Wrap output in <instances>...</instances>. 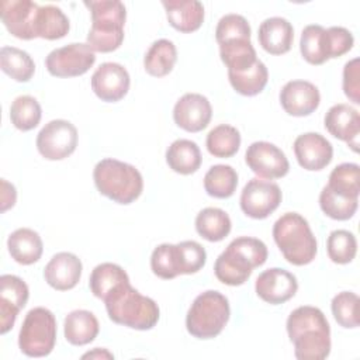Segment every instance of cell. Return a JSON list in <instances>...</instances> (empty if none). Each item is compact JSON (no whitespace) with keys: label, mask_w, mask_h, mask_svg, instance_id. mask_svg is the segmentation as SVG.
I'll use <instances>...</instances> for the list:
<instances>
[{"label":"cell","mask_w":360,"mask_h":360,"mask_svg":"<svg viewBox=\"0 0 360 360\" xmlns=\"http://www.w3.org/2000/svg\"><path fill=\"white\" fill-rule=\"evenodd\" d=\"M287 333L298 360H323L330 353V328L325 314L311 305L295 308L287 318Z\"/></svg>","instance_id":"6da1fadb"},{"label":"cell","mask_w":360,"mask_h":360,"mask_svg":"<svg viewBox=\"0 0 360 360\" xmlns=\"http://www.w3.org/2000/svg\"><path fill=\"white\" fill-rule=\"evenodd\" d=\"M267 246L257 238H235L217 257L214 264L215 277L226 285H242L248 281L255 267L267 260Z\"/></svg>","instance_id":"7a4b0ae2"},{"label":"cell","mask_w":360,"mask_h":360,"mask_svg":"<svg viewBox=\"0 0 360 360\" xmlns=\"http://www.w3.org/2000/svg\"><path fill=\"white\" fill-rule=\"evenodd\" d=\"M104 304L112 322L136 330L152 329L160 316L158 304L142 295L131 283H125L112 291L104 300Z\"/></svg>","instance_id":"3957f363"},{"label":"cell","mask_w":360,"mask_h":360,"mask_svg":"<svg viewBox=\"0 0 360 360\" xmlns=\"http://www.w3.org/2000/svg\"><path fill=\"white\" fill-rule=\"evenodd\" d=\"M273 239L284 259L294 266L309 264L316 256V239L308 221L298 212H285L274 222Z\"/></svg>","instance_id":"277c9868"},{"label":"cell","mask_w":360,"mask_h":360,"mask_svg":"<svg viewBox=\"0 0 360 360\" xmlns=\"http://www.w3.org/2000/svg\"><path fill=\"white\" fill-rule=\"evenodd\" d=\"M91 14V28L87 34V45L94 52H112L124 41L127 10L118 0L84 1Z\"/></svg>","instance_id":"5b68a950"},{"label":"cell","mask_w":360,"mask_h":360,"mask_svg":"<svg viewBox=\"0 0 360 360\" xmlns=\"http://www.w3.org/2000/svg\"><path fill=\"white\" fill-rule=\"evenodd\" d=\"M93 179L100 194L118 204H131L143 190L141 172L125 162L107 158L100 160L93 170Z\"/></svg>","instance_id":"8992f818"},{"label":"cell","mask_w":360,"mask_h":360,"mask_svg":"<svg viewBox=\"0 0 360 360\" xmlns=\"http://www.w3.org/2000/svg\"><path fill=\"white\" fill-rule=\"evenodd\" d=\"M231 308L228 298L215 290H208L195 297L186 316L187 332L197 339L217 338L229 321Z\"/></svg>","instance_id":"52a82bcc"},{"label":"cell","mask_w":360,"mask_h":360,"mask_svg":"<svg viewBox=\"0 0 360 360\" xmlns=\"http://www.w3.org/2000/svg\"><path fill=\"white\" fill-rule=\"evenodd\" d=\"M56 342L55 315L44 307L30 309L18 333V347L28 357L48 356Z\"/></svg>","instance_id":"ba28073f"},{"label":"cell","mask_w":360,"mask_h":360,"mask_svg":"<svg viewBox=\"0 0 360 360\" xmlns=\"http://www.w3.org/2000/svg\"><path fill=\"white\" fill-rule=\"evenodd\" d=\"M94 62V51L87 44L72 42L51 51L45 59V66L55 77H76L84 75Z\"/></svg>","instance_id":"9c48e42d"},{"label":"cell","mask_w":360,"mask_h":360,"mask_svg":"<svg viewBox=\"0 0 360 360\" xmlns=\"http://www.w3.org/2000/svg\"><path fill=\"white\" fill-rule=\"evenodd\" d=\"M77 129L66 120H52L37 135V149L48 160H62L77 146Z\"/></svg>","instance_id":"30bf717a"},{"label":"cell","mask_w":360,"mask_h":360,"mask_svg":"<svg viewBox=\"0 0 360 360\" xmlns=\"http://www.w3.org/2000/svg\"><path fill=\"white\" fill-rule=\"evenodd\" d=\"M281 198V190L276 183L255 177L242 190L240 208L253 219H264L277 210Z\"/></svg>","instance_id":"8fae6325"},{"label":"cell","mask_w":360,"mask_h":360,"mask_svg":"<svg viewBox=\"0 0 360 360\" xmlns=\"http://www.w3.org/2000/svg\"><path fill=\"white\" fill-rule=\"evenodd\" d=\"M245 160L249 169L260 179H281L290 170L285 153L274 143L266 141H256L250 143L246 149Z\"/></svg>","instance_id":"7c38bea8"},{"label":"cell","mask_w":360,"mask_h":360,"mask_svg":"<svg viewBox=\"0 0 360 360\" xmlns=\"http://www.w3.org/2000/svg\"><path fill=\"white\" fill-rule=\"evenodd\" d=\"M39 4L30 0H3L0 15L7 31L20 39H34L37 37Z\"/></svg>","instance_id":"4fadbf2b"},{"label":"cell","mask_w":360,"mask_h":360,"mask_svg":"<svg viewBox=\"0 0 360 360\" xmlns=\"http://www.w3.org/2000/svg\"><path fill=\"white\" fill-rule=\"evenodd\" d=\"M129 84L128 70L115 62L101 63L91 76L94 94L105 103H115L124 98L129 90Z\"/></svg>","instance_id":"5bb4252c"},{"label":"cell","mask_w":360,"mask_h":360,"mask_svg":"<svg viewBox=\"0 0 360 360\" xmlns=\"http://www.w3.org/2000/svg\"><path fill=\"white\" fill-rule=\"evenodd\" d=\"M255 290L257 297L264 302L278 305L295 295L298 290V281L292 273L280 267H273L259 274L256 278Z\"/></svg>","instance_id":"9a60e30c"},{"label":"cell","mask_w":360,"mask_h":360,"mask_svg":"<svg viewBox=\"0 0 360 360\" xmlns=\"http://www.w3.org/2000/svg\"><path fill=\"white\" fill-rule=\"evenodd\" d=\"M30 290L22 278L13 274L0 277V333H7L15 322L18 312L28 301Z\"/></svg>","instance_id":"2e32d148"},{"label":"cell","mask_w":360,"mask_h":360,"mask_svg":"<svg viewBox=\"0 0 360 360\" xmlns=\"http://www.w3.org/2000/svg\"><path fill=\"white\" fill-rule=\"evenodd\" d=\"M212 107L208 98L198 93H186L173 108V120L177 127L187 132H200L208 127Z\"/></svg>","instance_id":"e0dca14e"},{"label":"cell","mask_w":360,"mask_h":360,"mask_svg":"<svg viewBox=\"0 0 360 360\" xmlns=\"http://www.w3.org/2000/svg\"><path fill=\"white\" fill-rule=\"evenodd\" d=\"M292 146L298 165L309 172L325 169L333 158L332 143L318 132L298 135Z\"/></svg>","instance_id":"ac0fdd59"},{"label":"cell","mask_w":360,"mask_h":360,"mask_svg":"<svg viewBox=\"0 0 360 360\" xmlns=\"http://www.w3.org/2000/svg\"><path fill=\"white\" fill-rule=\"evenodd\" d=\"M321 103L318 87L307 80L287 82L280 91V104L292 117L312 114Z\"/></svg>","instance_id":"d6986e66"},{"label":"cell","mask_w":360,"mask_h":360,"mask_svg":"<svg viewBox=\"0 0 360 360\" xmlns=\"http://www.w3.org/2000/svg\"><path fill=\"white\" fill-rule=\"evenodd\" d=\"M323 124L330 135L346 142L353 152H359L360 115L356 108L349 104H335L325 114Z\"/></svg>","instance_id":"ffe728a7"},{"label":"cell","mask_w":360,"mask_h":360,"mask_svg":"<svg viewBox=\"0 0 360 360\" xmlns=\"http://www.w3.org/2000/svg\"><path fill=\"white\" fill-rule=\"evenodd\" d=\"M82 262L70 252H59L52 256L44 269L45 281L58 291H68L76 287L82 277Z\"/></svg>","instance_id":"44dd1931"},{"label":"cell","mask_w":360,"mask_h":360,"mask_svg":"<svg viewBox=\"0 0 360 360\" xmlns=\"http://www.w3.org/2000/svg\"><path fill=\"white\" fill-rule=\"evenodd\" d=\"M260 46L270 55H283L291 49L294 41V28L283 17L266 18L257 32Z\"/></svg>","instance_id":"7402d4cb"},{"label":"cell","mask_w":360,"mask_h":360,"mask_svg":"<svg viewBox=\"0 0 360 360\" xmlns=\"http://www.w3.org/2000/svg\"><path fill=\"white\" fill-rule=\"evenodd\" d=\"M169 24L180 32H194L204 21V6L197 0H163Z\"/></svg>","instance_id":"603a6c76"},{"label":"cell","mask_w":360,"mask_h":360,"mask_svg":"<svg viewBox=\"0 0 360 360\" xmlns=\"http://www.w3.org/2000/svg\"><path fill=\"white\" fill-rule=\"evenodd\" d=\"M10 256L20 264L30 266L42 256L44 245L39 233L31 228H18L7 239Z\"/></svg>","instance_id":"cb8c5ba5"},{"label":"cell","mask_w":360,"mask_h":360,"mask_svg":"<svg viewBox=\"0 0 360 360\" xmlns=\"http://www.w3.org/2000/svg\"><path fill=\"white\" fill-rule=\"evenodd\" d=\"M100 330V325L93 312L86 309H75L65 318V339L73 346H84L93 342Z\"/></svg>","instance_id":"d4e9b609"},{"label":"cell","mask_w":360,"mask_h":360,"mask_svg":"<svg viewBox=\"0 0 360 360\" xmlns=\"http://www.w3.org/2000/svg\"><path fill=\"white\" fill-rule=\"evenodd\" d=\"M166 162L179 174H193L201 166V150L194 141L176 139L166 150Z\"/></svg>","instance_id":"484cf974"},{"label":"cell","mask_w":360,"mask_h":360,"mask_svg":"<svg viewBox=\"0 0 360 360\" xmlns=\"http://www.w3.org/2000/svg\"><path fill=\"white\" fill-rule=\"evenodd\" d=\"M125 283H129L127 271L115 263L105 262L97 264L93 269L89 280V287L94 297L104 301L112 291H115Z\"/></svg>","instance_id":"4316f807"},{"label":"cell","mask_w":360,"mask_h":360,"mask_svg":"<svg viewBox=\"0 0 360 360\" xmlns=\"http://www.w3.org/2000/svg\"><path fill=\"white\" fill-rule=\"evenodd\" d=\"M300 51L311 65H322L330 59L326 30L319 24H309L301 32Z\"/></svg>","instance_id":"83f0119b"},{"label":"cell","mask_w":360,"mask_h":360,"mask_svg":"<svg viewBox=\"0 0 360 360\" xmlns=\"http://www.w3.org/2000/svg\"><path fill=\"white\" fill-rule=\"evenodd\" d=\"M177 60L176 45L169 39L155 41L145 53L143 68L146 73L153 77H163L169 75Z\"/></svg>","instance_id":"f1b7e54d"},{"label":"cell","mask_w":360,"mask_h":360,"mask_svg":"<svg viewBox=\"0 0 360 360\" xmlns=\"http://www.w3.org/2000/svg\"><path fill=\"white\" fill-rule=\"evenodd\" d=\"M229 215L217 207H207L195 217V229L208 242H219L231 232Z\"/></svg>","instance_id":"f546056e"},{"label":"cell","mask_w":360,"mask_h":360,"mask_svg":"<svg viewBox=\"0 0 360 360\" xmlns=\"http://www.w3.org/2000/svg\"><path fill=\"white\" fill-rule=\"evenodd\" d=\"M229 83L233 90L242 96H256L267 84L269 80V70L266 65L257 59L252 66L238 70V72H228Z\"/></svg>","instance_id":"4dcf8cb0"},{"label":"cell","mask_w":360,"mask_h":360,"mask_svg":"<svg viewBox=\"0 0 360 360\" xmlns=\"http://www.w3.org/2000/svg\"><path fill=\"white\" fill-rule=\"evenodd\" d=\"M1 70L15 82H28L35 72V63L28 52L15 46H3L0 49Z\"/></svg>","instance_id":"1f68e13d"},{"label":"cell","mask_w":360,"mask_h":360,"mask_svg":"<svg viewBox=\"0 0 360 360\" xmlns=\"http://www.w3.org/2000/svg\"><path fill=\"white\" fill-rule=\"evenodd\" d=\"M70 24L69 18L65 15V13L53 6V4H45L39 6L38 10V22H37V35L38 38L44 39H60L69 32Z\"/></svg>","instance_id":"d6a6232c"},{"label":"cell","mask_w":360,"mask_h":360,"mask_svg":"<svg viewBox=\"0 0 360 360\" xmlns=\"http://www.w3.org/2000/svg\"><path fill=\"white\" fill-rule=\"evenodd\" d=\"M238 186V173L229 165H214L204 176V188L215 198H229Z\"/></svg>","instance_id":"836d02e7"},{"label":"cell","mask_w":360,"mask_h":360,"mask_svg":"<svg viewBox=\"0 0 360 360\" xmlns=\"http://www.w3.org/2000/svg\"><path fill=\"white\" fill-rule=\"evenodd\" d=\"M207 150L215 158H231L240 146L239 131L228 124H219L214 127L205 139Z\"/></svg>","instance_id":"e575fe53"},{"label":"cell","mask_w":360,"mask_h":360,"mask_svg":"<svg viewBox=\"0 0 360 360\" xmlns=\"http://www.w3.org/2000/svg\"><path fill=\"white\" fill-rule=\"evenodd\" d=\"M219 56L228 68V72L246 69L257 60V55L250 39H236L221 44Z\"/></svg>","instance_id":"d590c367"},{"label":"cell","mask_w":360,"mask_h":360,"mask_svg":"<svg viewBox=\"0 0 360 360\" xmlns=\"http://www.w3.org/2000/svg\"><path fill=\"white\" fill-rule=\"evenodd\" d=\"M332 191L347 198H359L360 194V167L356 163H342L336 166L326 184Z\"/></svg>","instance_id":"8d00e7d4"},{"label":"cell","mask_w":360,"mask_h":360,"mask_svg":"<svg viewBox=\"0 0 360 360\" xmlns=\"http://www.w3.org/2000/svg\"><path fill=\"white\" fill-rule=\"evenodd\" d=\"M42 117V110L37 98L24 94L13 100L10 105V120L11 124L20 131L34 129Z\"/></svg>","instance_id":"74e56055"},{"label":"cell","mask_w":360,"mask_h":360,"mask_svg":"<svg viewBox=\"0 0 360 360\" xmlns=\"http://www.w3.org/2000/svg\"><path fill=\"white\" fill-rule=\"evenodd\" d=\"M359 205V198H347L325 186L319 194V207L325 215L336 221L350 219Z\"/></svg>","instance_id":"f35d334b"},{"label":"cell","mask_w":360,"mask_h":360,"mask_svg":"<svg viewBox=\"0 0 360 360\" xmlns=\"http://www.w3.org/2000/svg\"><path fill=\"white\" fill-rule=\"evenodd\" d=\"M329 259L336 264L350 263L357 253V240L354 233L346 229H335L326 240Z\"/></svg>","instance_id":"ab89813d"},{"label":"cell","mask_w":360,"mask_h":360,"mask_svg":"<svg viewBox=\"0 0 360 360\" xmlns=\"http://www.w3.org/2000/svg\"><path fill=\"white\" fill-rule=\"evenodd\" d=\"M150 269L155 276L163 280H172L180 276L177 246L172 243H162L156 246L150 256Z\"/></svg>","instance_id":"60d3db41"},{"label":"cell","mask_w":360,"mask_h":360,"mask_svg":"<svg viewBox=\"0 0 360 360\" xmlns=\"http://www.w3.org/2000/svg\"><path fill=\"white\" fill-rule=\"evenodd\" d=\"M330 309L336 322L346 329L359 326V297L352 291H342L332 298Z\"/></svg>","instance_id":"b9f144b4"},{"label":"cell","mask_w":360,"mask_h":360,"mask_svg":"<svg viewBox=\"0 0 360 360\" xmlns=\"http://www.w3.org/2000/svg\"><path fill=\"white\" fill-rule=\"evenodd\" d=\"M215 39L218 45L236 39H250V25L240 14H225L217 24Z\"/></svg>","instance_id":"7bdbcfd3"},{"label":"cell","mask_w":360,"mask_h":360,"mask_svg":"<svg viewBox=\"0 0 360 360\" xmlns=\"http://www.w3.org/2000/svg\"><path fill=\"white\" fill-rule=\"evenodd\" d=\"M181 274H193L200 271L207 260L205 249L195 240H183L176 243Z\"/></svg>","instance_id":"ee69618b"},{"label":"cell","mask_w":360,"mask_h":360,"mask_svg":"<svg viewBox=\"0 0 360 360\" xmlns=\"http://www.w3.org/2000/svg\"><path fill=\"white\" fill-rule=\"evenodd\" d=\"M343 91L354 104H360V59L353 58L343 68Z\"/></svg>","instance_id":"f6af8a7d"},{"label":"cell","mask_w":360,"mask_h":360,"mask_svg":"<svg viewBox=\"0 0 360 360\" xmlns=\"http://www.w3.org/2000/svg\"><path fill=\"white\" fill-rule=\"evenodd\" d=\"M326 32H328L330 58H339L347 53L353 48L354 38L352 32L345 27H329Z\"/></svg>","instance_id":"bcb514c9"},{"label":"cell","mask_w":360,"mask_h":360,"mask_svg":"<svg viewBox=\"0 0 360 360\" xmlns=\"http://www.w3.org/2000/svg\"><path fill=\"white\" fill-rule=\"evenodd\" d=\"M15 200H17L15 187L10 184L7 180L1 179V212L13 207L15 204Z\"/></svg>","instance_id":"7dc6e473"},{"label":"cell","mask_w":360,"mask_h":360,"mask_svg":"<svg viewBox=\"0 0 360 360\" xmlns=\"http://www.w3.org/2000/svg\"><path fill=\"white\" fill-rule=\"evenodd\" d=\"M82 359H114V354L110 353L107 349L94 347V350L84 353Z\"/></svg>","instance_id":"c3c4849f"}]
</instances>
